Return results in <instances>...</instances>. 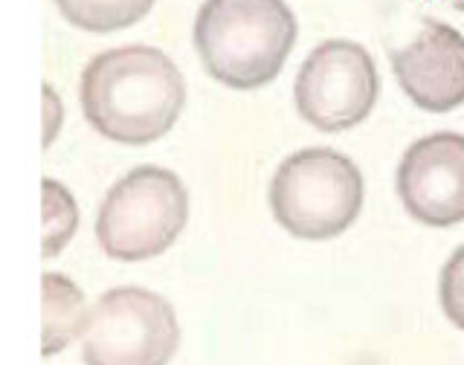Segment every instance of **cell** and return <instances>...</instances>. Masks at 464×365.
Wrapping results in <instances>:
<instances>
[{"label": "cell", "instance_id": "6da1fadb", "mask_svg": "<svg viewBox=\"0 0 464 365\" xmlns=\"http://www.w3.org/2000/svg\"><path fill=\"white\" fill-rule=\"evenodd\" d=\"M79 105L96 134L122 145H149L166 137L186 105L183 72L145 43L105 50L87 62Z\"/></svg>", "mask_w": 464, "mask_h": 365}, {"label": "cell", "instance_id": "7a4b0ae2", "mask_svg": "<svg viewBox=\"0 0 464 365\" xmlns=\"http://www.w3.org/2000/svg\"><path fill=\"white\" fill-rule=\"evenodd\" d=\"M296 33L285 0H207L195 18V50L215 82L256 91L282 72Z\"/></svg>", "mask_w": 464, "mask_h": 365}, {"label": "cell", "instance_id": "3957f363", "mask_svg": "<svg viewBox=\"0 0 464 365\" xmlns=\"http://www.w3.org/2000/svg\"><path fill=\"white\" fill-rule=\"evenodd\" d=\"M188 221V192L163 166L130 168L96 212V241L113 261H149L180 238Z\"/></svg>", "mask_w": 464, "mask_h": 365}, {"label": "cell", "instance_id": "277c9868", "mask_svg": "<svg viewBox=\"0 0 464 365\" xmlns=\"http://www.w3.org/2000/svg\"><path fill=\"white\" fill-rule=\"evenodd\" d=\"M270 209L290 235L304 241L337 238L362 209V174L334 149L296 151L273 174Z\"/></svg>", "mask_w": 464, "mask_h": 365}, {"label": "cell", "instance_id": "5b68a950", "mask_svg": "<svg viewBox=\"0 0 464 365\" xmlns=\"http://www.w3.org/2000/svg\"><path fill=\"white\" fill-rule=\"evenodd\" d=\"M84 365H169L180 345L171 304L145 287H113L84 311Z\"/></svg>", "mask_w": 464, "mask_h": 365}, {"label": "cell", "instance_id": "8992f818", "mask_svg": "<svg viewBox=\"0 0 464 365\" xmlns=\"http://www.w3.org/2000/svg\"><path fill=\"white\" fill-rule=\"evenodd\" d=\"M381 82L366 47L354 41H325L296 72L294 99L304 122L319 130H345L372 113Z\"/></svg>", "mask_w": 464, "mask_h": 365}, {"label": "cell", "instance_id": "52a82bcc", "mask_svg": "<svg viewBox=\"0 0 464 365\" xmlns=\"http://www.w3.org/2000/svg\"><path fill=\"white\" fill-rule=\"evenodd\" d=\"M398 195L418 224L447 229L464 221V137H420L398 166Z\"/></svg>", "mask_w": 464, "mask_h": 365}, {"label": "cell", "instance_id": "ba28073f", "mask_svg": "<svg viewBox=\"0 0 464 365\" xmlns=\"http://www.w3.org/2000/svg\"><path fill=\"white\" fill-rule=\"evenodd\" d=\"M392 70L420 110L447 113L464 105V35L450 24L427 18L410 47L392 53Z\"/></svg>", "mask_w": 464, "mask_h": 365}, {"label": "cell", "instance_id": "9c48e42d", "mask_svg": "<svg viewBox=\"0 0 464 365\" xmlns=\"http://www.w3.org/2000/svg\"><path fill=\"white\" fill-rule=\"evenodd\" d=\"M84 293L82 287L64 273L41 275V354L55 357L70 342L79 340L84 319Z\"/></svg>", "mask_w": 464, "mask_h": 365}, {"label": "cell", "instance_id": "30bf717a", "mask_svg": "<svg viewBox=\"0 0 464 365\" xmlns=\"http://www.w3.org/2000/svg\"><path fill=\"white\" fill-rule=\"evenodd\" d=\"M64 21L84 33H116L142 21L154 0H55Z\"/></svg>", "mask_w": 464, "mask_h": 365}, {"label": "cell", "instance_id": "8fae6325", "mask_svg": "<svg viewBox=\"0 0 464 365\" xmlns=\"http://www.w3.org/2000/svg\"><path fill=\"white\" fill-rule=\"evenodd\" d=\"M41 221H44L41 255L55 258L72 241V235H76L79 207L76 197L70 195V188L53 178L41 180Z\"/></svg>", "mask_w": 464, "mask_h": 365}, {"label": "cell", "instance_id": "7c38bea8", "mask_svg": "<svg viewBox=\"0 0 464 365\" xmlns=\"http://www.w3.org/2000/svg\"><path fill=\"white\" fill-rule=\"evenodd\" d=\"M439 296H441L444 316L456 328L464 331V246H459V250L450 255V261L444 264Z\"/></svg>", "mask_w": 464, "mask_h": 365}, {"label": "cell", "instance_id": "4fadbf2b", "mask_svg": "<svg viewBox=\"0 0 464 365\" xmlns=\"http://www.w3.org/2000/svg\"><path fill=\"white\" fill-rule=\"evenodd\" d=\"M41 99H44V139L41 145L50 149L55 142V137L62 134V125H64V101L53 91V84H44L41 87Z\"/></svg>", "mask_w": 464, "mask_h": 365}, {"label": "cell", "instance_id": "5bb4252c", "mask_svg": "<svg viewBox=\"0 0 464 365\" xmlns=\"http://www.w3.org/2000/svg\"><path fill=\"white\" fill-rule=\"evenodd\" d=\"M450 4H453V6H456L459 12H464V0H450Z\"/></svg>", "mask_w": 464, "mask_h": 365}]
</instances>
